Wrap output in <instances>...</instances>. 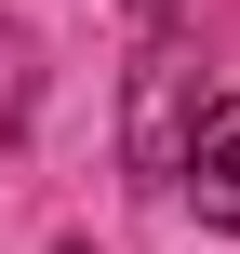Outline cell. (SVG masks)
<instances>
[{
    "mask_svg": "<svg viewBox=\"0 0 240 254\" xmlns=\"http://www.w3.org/2000/svg\"><path fill=\"white\" fill-rule=\"evenodd\" d=\"M174 94H187V67H174V54H147V67H134V161H147V174H174V147H187Z\"/></svg>",
    "mask_w": 240,
    "mask_h": 254,
    "instance_id": "obj_2",
    "label": "cell"
},
{
    "mask_svg": "<svg viewBox=\"0 0 240 254\" xmlns=\"http://www.w3.org/2000/svg\"><path fill=\"white\" fill-rule=\"evenodd\" d=\"M174 174H187V201H200V228H227V241H240V94H214V107L187 121V147H174Z\"/></svg>",
    "mask_w": 240,
    "mask_h": 254,
    "instance_id": "obj_1",
    "label": "cell"
}]
</instances>
